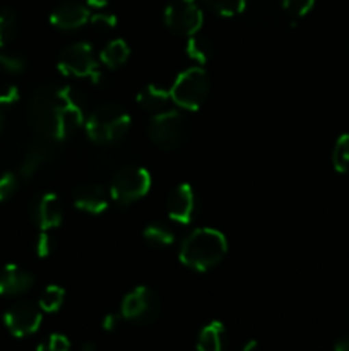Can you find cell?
<instances>
[{"label": "cell", "instance_id": "obj_34", "mask_svg": "<svg viewBox=\"0 0 349 351\" xmlns=\"http://www.w3.org/2000/svg\"><path fill=\"white\" fill-rule=\"evenodd\" d=\"M334 351H349V335L341 336V338L335 341Z\"/></svg>", "mask_w": 349, "mask_h": 351}, {"label": "cell", "instance_id": "obj_17", "mask_svg": "<svg viewBox=\"0 0 349 351\" xmlns=\"http://www.w3.org/2000/svg\"><path fill=\"white\" fill-rule=\"evenodd\" d=\"M51 153L47 146H41V144H36V146H31L27 149V153L24 154L23 161H21L19 167V175L24 180H29V178L34 177L38 170L50 160Z\"/></svg>", "mask_w": 349, "mask_h": 351}, {"label": "cell", "instance_id": "obj_24", "mask_svg": "<svg viewBox=\"0 0 349 351\" xmlns=\"http://www.w3.org/2000/svg\"><path fill=\"white\" fill-rule=\"evenodd\" d=\"M332 165L339 173L349 171V134H342L332 151Z\"/></svg>", "mask_w": 349, "mask_h": 351}, {"label": "cell", "instance_id": "obj_28", "mask_svg": "<svg viewBox=\"0 0 349 351\" xmlns=\"http://www.w3.org/2000/svg\"><path fill=\"white\" fill-rule=\"evenodd\" d=\"M315 0H283L284 10L289 14L293 19H300V17L307 16L313 7Z\"/></svg>", "mask_w": 349, "mask_h": 351}, {"label": "cell", "instance_id": "obj_1", "mask_svg": "<svg viewBox=\"0 0 349 351\" xmlns=\"http://www.w3.org/2000/svg\"><path fill=\"white\" fill-rule=\"evenodd\" d=\"M31 123L48 141H64L84 122V101L74 88L44 86L33 95Z\"/></svg>", "mask_w": 349, "mask_h": 351}, {"label": "cell", "instance_id": "obj_16", "mask_svg": "<svg viewBox=\"0 0 349 351\" xmlns=\"http://www.w3.org/2000/svg\"><path fill=\"white\" fill-rule=\"evenodd\" d=\"M171 101H173V99H171L170 91H166V89L159 88V86L156 84H147L146 88L140 89V93L137 95V103H139L140 108L146 110V112L149 113H154V115L170 110Z\"/></svg>", "mask_w": 349, "mask_h": 351}, {"label": "cell", "instance_id": "obj_3", "mask_svg": "<svg viewBox=\"0 0 349 351\" xmlns=\"http://www.w3.org/2000/svg\"><path fill=\"white\" fill-rule=\"evenodd\" d=\"M129 129L130 115L116 105L99 106L86 119V134L96 144L116 143Z\"/></svg>", "mask_w": 349, "mask_h": 351}, {"label": "cell", "instance_id": "obj_7", "mask_svg": "<svg viewBox=\"0 0 349 351\" xmlns=\"http://www.w3.org/2000/svg\"><path fill=\"white\" fill-rule=\"evenodd\" d=\"M151 175L142 167H127L113 177L109 195L118 204H132L149 192Z\"/></svg>", "mask_w": 349, "mask_h": 351}, {"label": "cell", "instance_id": "obj_14", "mask_svg": "<svg viewBox=\"0 0 349 351\" xmlns=\"http://www.w3.org/2000/svg\"><path fill=\"white\" fill-rule=\"evenodd\" d=\"M33 274L17 264H7L0 271V298L26 293L33 288Z\"/></svg>", "mask_w": 349, "mask_h": 351}, {"label": "cell", "instance_id": "obj_12", "mask_svg": "<svg viewBox=\"0 0 349 351\" xmlns=\"http://www.w3.org/2000/svg\"><path fill=\"white\" fill-rule=\"evenodd\" d=\"M195 215V194L188 184H180L168 197V216L180 225H188Z\"/></svg>", "mask_w": 349, "mask_h": 351}, {"label": "cell", "instance_id": "obj_36", "mask_svg": "<svg viewBox=\"0 0 349 351\" xmlns=\"http://www.w3.org/2000/svg\"><path fill=\"white\" fill-rule=\"evenodd\" d=\"M257 346H259V345H257L255 339H252V341L246 343V345L243 346V348L240 350V351H255V350H257Z\"/></svg>", "mask_w": 349, "mask_h": 351}, {"label": "cell", "instance_id": "obj_33", "mask_svg": "<svg viewBox=\"0 0 349 351\" xmlns=\"http://www.w3.org/2000/svg\"><path fill=\"white\" fill-rule=\"evenodd\" d=\"M120 319H122V315L120 314L105 315V319H103V329L108 332H113L120 326Z\"/></svg>", "mask_w": 349, "mask_h": 351}, {"label": "cell", "instance_id": "obj_11", "mask_svg": "<svg viewBox=\"0 0 349 351\" xmlns=\"http://www.w3.org/2000/svg\"><path fill=\"white\" fill-rule=\"evenodd\" d=\"M31 219L41 232H50V230L58 228L64 219V206L58 199L57 194H41L31 202L29 208Z\"/></svg>", "mask_w": 349, "mask_h": 351}, {"label": "cell", "instance_id": "obj_25", "mask_svg": "<svg viewBox=\"0 0 349 351\" xmlns=\"http://www.w3.org/2000/svg\"><path fill=\"white\" fill-rule=\"evenodd\" d=\"M207 5L211 7L212 10L219 14V16L224 17H233L238 16L245 10L248 0H205Z\"/></svg>", "mask_w": 349, "mask_h": 351}, {"label": "cell", "instance_id": "obj_22", "mask_svg": "<svg viewBox=\"0 0 349 351\" xmlns=\"http://www.w3.org/2000/svg\"><path fill=\"white\" fill-rule=\"evenodd\" d=\"M64 300H65V290H64V288L57 287V285H50V287H47L43 290V293H41L38 305H40V308L43 312H48V314H51V312H57L58 308L62 307Z\"/></svg>", "mask_w": 349, "mask_h": 351}, {"label": "cell", "instance_id": "obj_21", "mask_svg": "<svg viewBox=\"0 0 349 351\" xmlns=\"http://www.w3.org/2000/svg\"><path fill=\"white\" fill-rule=\"evenodd\" d=\"M144 239L153 247H170L174 242V233L171 232L170 226L153 223L144 230Z\"/></svg>", "mask_w": 349, "mask_h": 351}, {"label": "cell", "instance_id": "obj_9", "mask_svg": "<svg viewBox=\"0 0 349 351\" xmlns=\"http://www.w3.org/2000/svg\"><path fill=\"white\" fill-rule=\"evenodd\" d=\"M164 23L173 33L190 38L201 31L204 14L197 0H171L164 9Z\"/></svg>", "mask_w": 349, "mask_h": 351}, {"label": "cell", "instance_id": "obj_19", "mask_svg": "<svg viewBox=\"0 0 349 351\" xmlns=\"http://www.w3.org/2000/svg\"><path fill=\"white\" fill-rule=\"evenodd\" d=\"M130 48L123 40H113L99 53V62L108 69H118L129 60Z\"/></svg>", "mask_w": 349, "mask_h": 351}, {"label": "cell", "instance_id": "obj_6", "mask_svg": "<svg viewBox=\"0 0 349 351\" xmlns=\"http://www.w3.org/2000/svg\"><path fill=\"white\" fill-rule=\"evenodd\" d=\"M58 71L68 77H89L99 81V60L89 43L68 45L58 57Z\"/></svg>", "mask_w": 349, "mask_h": 351}, {"label": "cell", "instance_id": "obj_2", "mask_svg": "<svg viewBox=\"0 0 349 351\" xmlns=\"http://www.w3.org/2000/svg\"><path fill=\"white\" fill-rule=\"evenodd\" d=\"M228 252L226 237L214 228H197L183 240L180 247V261L183 266L204 273L224 259Z\"/></svg>", "mask_w": 349, "mask_h": 351}, {"label": "cell", "instance_id": "obj_15", "mask_svg": "<svg viewBox=\"0 0 349 351\" xmlns=\"http://www.w3.org/2000/svg\"><path fill=\"white\" fill-rule=\"evenodd\" d=\"M75 208L89 215H101L108 208L105 189L99 185H82L74 194Z\"/></svg>", "mask_w": 349, "mask_h": 351}, {"label": "cell", "instance_id": "obj_32", "mask_svg": "<svg viewBox=\"0 0 349 351\" xmlns=\"http://www.w3.org/2000/svg\"><path fill=\"white\" fill-rule=\"evenodd\" d=\"M91 24L94 27H99V29H113L116 26V17L113 14L106 12H98L91 16Z\"/></svg>", "mask_w": 349, "mask_h": 351}, {"label": "cell", "instance_id": "obj_8", "mask_svg": "<svg viewBox=\"0 0 349 351\" xmlns=\"http://www.w3.org/2000/svg\"><path fill=\"white\" fill-rule=\"evenodd\" d=\"M159 314V298L151 288L137 287L122 300L120 315L133 324H151Z\"/></svg>", "mask_w": 349, "mask_h": 351}, {"label": "cell", "instance_id": "obj_18", "mask_svg": "<svg viewBox=\"0 0 349 351\" xmlns=\"http://www.w3.org/2000/svg\"><path fill=\"white\" fill-rule=\"evenodd\" d=\"M224 326L219 321L209 322L198 332L197 351H222V346H224Z\"/></svg>", "mask_w": 349, "mask_h": 351}, {"label": "cell", "instance_id": "obj_13", "mask_svg": "<svg viewBox=\"0 0 349 351\" xmlns=\"http://www.w3.org/2000/svg\"><path fill=\"white\" fill-rule=\"evenodd\" d=\"M91 19V12L89 7L75 0H67V2L60 3L57 9L51 12L50 23L58 29H77V27L84 26Z\"/></svg>", "mask_w": 349, "mask_h": 351}, {"label": "cell", "instance_id": "obj_27", "mask_svg": "<svg viewBox=\"0 0 349 351\" xmlns=\"http://www.w3.org/2000/svg\"><path fill=\"white\" fill-rule=\"evenodd\" d=\"M19 189V178L12 171L0 175V202H5L12 197Z\"/></svg>", "mask_w": 349, "mask_h": 351}, {"label": "cell", "instance_id": "obj_29", "mask_svg": "<svg viewBox=\"0 0 349 351\" xmlns=\"http://www.w3.org/2000/svg\"><path fill=\"white\" fill-rule=\"evenodd\" d=\"M70 341L64 335H51L44 343L38 345L36 351H68Z\"/></svg>", "mask_w": 349, "mask_h": 351}, {"label": "cell", "instance_id": "obj_31", "mask_svg": "<svg viewBox=\"0 0 349 351\" xmlns=\"http://www.w3.org/2000/svg\"><path fill=\"white\" fill-rule=\"evenodd\" d=\"M19 101V88L14 84H5L0 88V106H12Z\"/></svg>", "mask_w": 349, "mask_h": 351}, {"label": "cell", "instance_id": "obj_26", "mask_svg": "<svg viewBox=\"0 0 349 351\" xmlns=\"http://www.w3.org/2000/svg\"><path fill=\"white\" fill-rule=\"evenodd\" d=\"M26 69V60L21 55L9 53V51H0V72L9 75L21 74Z\"/></svg>", "mask_w": 349, "mask_h": 351}, {"label": "cell", "instance_id": "obj_10", "mask_svg": "<svg viewBox=\"0 0 349 351\" xmlns=\"http://www.w3.org/2000/svg\"><path fill=\"white\" fill-rule=\"evenodd\" d=\"M41 321H43V311L40 305H34L31 302H19L3 314V324L7 331L16 338L34 335L40 329Z\"/></svg>", "mask_w": 349, "mask_h": 351}, {"label": "cell", "instance_id": "obj_37", "mask_svg": "<svg viewBox=\"0 0 349 351\" xmlns=\"http://www.w3.org/2000/svg\"><path fill=\"white\" fill-rule=\"evenodd\" d=\"M3 127H5V120H3V115H2V112H0V134H2Z\"/></svg>", "mask_w": 349, "mask_h": 351}, {"label": "cell", "instance_id": "obj_30", "mask_svg": "<svg viewBox=\"0 0 349 351\" xmlns=\"http://www.w3.org/2000/svg\"><path fill=\"white\" fill-rule=\"evenodd\" d=\"M55 250V239L50 232H41L36 240V254L44 259V257L51 256Z\"/></svg>", "mask_w": 349, "mask_h": 351}, {"label": "cell", "instance_id": "obj_20", "mask_svg": "<svg viewBox=\"0 0 349 351\" xmlns=\"http://www.w3.org/2000/svg\"><path fill=\"white\" fill-rule=\"evenodd\" d=\"M187 53H188V57H190L194 62H197V64H205V62L211 60V57H212L211 40L205 36L194 34V36L188 38Z\"/></svg>", "mask_w": 349, "mask_h": 351}, {"label": "cell", "instance_id": "obj_5", "mask_svg": "<svg viewBox=\"0 0 349 351\" xmlns=\"http://www.w3.org/2000/svg\"><path fill=\"white\" fill-rule=\"evenodd\" d=\"M147 134L161 149H177L187 139V122L180 112L170 108L151 119Z\"/></svg>", "mask_w": 349, "mask_h": 351}, {"label": "cell", "instance_id": "obj_23", "mask_svg": "<svg viewBox=\"0 0 349 351\" xmlns=\"http://www.w3.org/2000/svg\"><path fill=\"white\" fill-rule=\"evenodd\" d=\"M17 33V17L14 10L2 9L0 10V48H5L12 43Z\"/></svg>", "mask_w": 349, "mask_h": 351}, {"label": "cell", "instance_id": "obj_35", "mask_svg": "<svg viewBox=\"0 0 349 351\" xmlns=\"http://www.w3.org/2000/svg\"><path fill=\"white\" fill-rule=\"evenodd\" d=\"M88 7H92V9H105L109 3V0H86Z\"/></svg>", "mask_w": 349, "mask_h": 351}, {"label": "cell", "instance_id": "obj_4", "mask_svg": "<svg viewBox=\"0 0 349 351\" xmlns=\"http://www.w3.org/2000/svg\"><path fill=\"white\" fill-rule=\"evenodd\" d=\"M211 89L209 74L202 67H190L181 72L171 86L170 95L177 106L195 112L205 101Z\"/></svg>", "mask_w": 349, "mask_h": 351}]
</instances>
